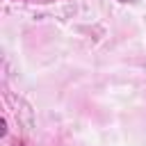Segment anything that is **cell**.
I'll list each match as a JSON object with an SVG mask.
<instances>
[{
  "mask_svg": "<svg viewBox=\"0 0 146 146\" xmlns=\"http://www.w3.org/2000/svg\"><path fill=\"white\" fill-rule=\"evenodd\" d=\"M0 135H7V121L5 119L0 121Z\"/></svg>",
  "mask_w": 146,
  "mask_h": 146,
  "instance_id": "6da1fadb",
  "label": "cell"
},
{
  "mask_svg": "<svg viewBox=\"0 0 146 146\" xmlns=\"http://www.w3.org/2000/svg\"><path fill=\"white\" fill-rule=\"evenodd\" d=\"M16 146H25V144H16Z\"/></svg>",
  "mask_w": 146,
  "mask_h": 146,
  "instance_id": "7a4b0ae2",
  "label": "cell"
}]
</instances>
